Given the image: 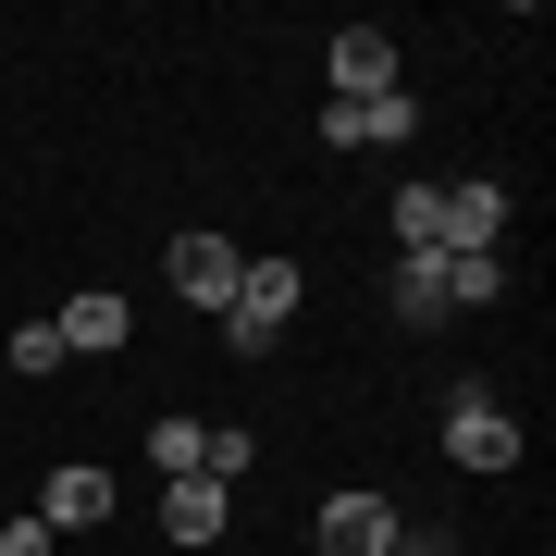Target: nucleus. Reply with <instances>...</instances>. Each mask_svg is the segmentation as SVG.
Segmentation results:
<instances>
[{
  "mask_svg": "<svg viewBox=\"0 0 556 556\" xmlns=\"http://www.w3.org/2000/svg\"><path fill=\"white\" fill-rule=\"evenodd\" d=\"M383 556H457V532H445V519H433V532H420V519H396V544H383Z\"/></svg>",
  "mask_w": 556,
  "mask_h": 556,
  "instance_id": "f3484780",
  "label": "nucleus"
},
{
  "mask_svg": "<svg viewBox=\"0 0 556 556\" xmlns=\"http://www.w3.org/2000/svg\"><path fill=\"white\" fill-rule=\"evenodd\" d=\"M50 334H62V358H112V346H137V309H124L112 285H87V298L50 309Z\"/></svg>",
  "mask_w": 556,
  "mask_h": 556,
  "instance_id": "39448f33",
  "label": "nucleus"
},
{
  "mask_svg": "<svg viewBox=\"0 0 556 556\" xmlns=\"http://www.w3.org/2000/svg\"><path fill=\"white\" fill-rule=\"evenodd\" d=\"M396 38L383 25H334V100H396Z\"/></svg>",
  "mask_w": 556,
  "mask_h": 556,
  "instance_id": "423d86ee",
  "label": "nucleus"
},
{
  "mask_svg": "<svg viewBox=\"0 0 556 556\" xmlns=\"http://www.w3.org/2000/svg\"><path fill=\"white\" fill-rule=\"evenodd\" d=\"M112 507H124V482H112V470H87V457L38 482V519H50V532H100Z\"/></svg>",
  "mask_w": 556,
  "mask_h": 556,
  "instance_id": "6e6552de",
  "label": "nucleus"
},
{
  "mask_svg": "<svg viewBox=\"0 0 556 556\" xmlns=\"http://www.w3.org/2000/svg\"><path fill=\"white\" fill-rule=\"evenodd\" d=\"M0 358H13V371H25V383H50V371H62V334H50V321H25V334H13V346H0Z\"/></svg>",
  "mask_w": 556,
  "mask_h": 556,
  "instance_id": "2eb2a0df",
  "label": "nucleus"
},
{
  "mask_svg": "<svg viewBox=\"0 0 556 556\" xmlns=\"http://www.w3.org/2000/svg\"><path fill=\"white\" fill-rule=\"evenodd\" d=\"M161 273H174V298H186V309H211V321H223V309H236L248 248H236V236H174V260H161Z\"/></svg>",
  "mask_w": 556,
  "mask_h": 556,
  "instance_id": "7ed1b4c3",
  "label": "nucleus"
},
{
  "mask_svg": "<svg viewBox=\"0 0 556 556\" xmlns=\"http://www.w3.org/2000/svg\"><path fill=\"white\" fill-rule=\"evenodd\" d=\"M223 519H236L223 482H161V532H174V544H223Z\"/></svg>",
  "mask_w": 556,
  "mask_h": 556,
  "instance_id": "9d476101",
  "label": "nucleus"
},
{
  "mask_svg": "<svg viewBox=\"0 0 556 556\" xmlns=\"http://www.w3.org/2000/svg\"><path fill=\"white\" fill-rule=\"evenodd\" d=\"M383 223H396V236H408V260H445V186H396V211H383Z\"/></svg>",
  "mask_w": 556,
  "mask_h": 556,
  "instance_id": "f8f14e48",
  "label": "nucleus"
},
{
  "mask_svg": "<svg viewBox=\"0 0 556 556\" xmlns=\"http://www.w3.org/2000/svg\"><path fill=\"white\" fill-rule=\"evenodd\" d=\"M149 470L161 482H211V420H149Z\"/></svg>",
  "mask_w": 556,
  "mask_h": 556,
  "instance_id": "9b49d317",
  "label": "nucleus"
},
{
  "mask_svg": "<svg viewBox=\"0 0 556 556\" xmlns=\"http://www.w3.org/2000/svg\"><path fill=\"white\" fill-rule=\"evenodd\" d=\"M495 236H507V186L495 174L445 186V260H495Z\"/></svg>",
  "mask_w": 556,
  "mask_h": 556,
  "instance_id": "0eeeda50",
  "label": "nucleus"
},
{
  "mask_svg": "<svg viewBox=\"0 0 556 556\" xmlns=\"http://www.w3.org/2000/svg\"><path fill=\"white\" fill-rule=\"evenodd\" d=\"M383 309H396V321H445V285H433V260H396V285H383Z\"/></svg>",
  "mask_w": 556,
  "mask_h": 556,
  "instance_id": "4468645a",
  "label": "nucleus"
},
{
  "mask_svg": "<svg viewBox=\"0 0 556 556\" xmlns=\"http://www.w3.org/2000/svg\"><path fill=\"white\" fill-rule=\"evenodd\" d=\"M50 544H62V532H50L38 507H25V519H0V556H50Z\"/></svg>",
  "mask_w": 556,
  "mask_h": 556,
  "instance_id": "dca6fc26",
  "label": "nucleus"
},
{
  "mask_svg": "<svg viewBox=\"0 0 556 556\" xmlns=\"http://www.w3.org/2000/svg\"><path fill=\"white\" fill-rule=\"evenodd\" d=\"M433 285H445V309H495L507 298V260H433Z\"/></svg>",
  "mask_w": 556,
  "mask_h": 556,
  "instance_id": "ddd939ff",
  "label": "nucleus"
},
{
  "mask_svg": "<svg viewBox=\"0 0 556 556\" xmlns=\"http://www.w3.org/2000/svg\"><path fill=\"white\" fill-rule=\"evenodd\" d=\"M445 457L457 470H519V420H507L495 383H457L445 396Z\"/></svg>",
  "mask_w": 556,
  "mask_h": 556,
  "instance_id": "f03ea898",
  "label": "nucleus"
},
{
  "mask_svg": "<svg viewBox=\"0 0 556 556\" xmlns=\"http://www.w3.org/2000/svg\"><path fill=\"white\" fill-rule=\"evenodd\" d=\"M309 309V273L285 248H248V273H236V309H223V346L260 358V346H285V321Z\"/></svg>",
  "mask_w": 556,
  "mask_h": 556,
  "instance_id": "f257e3e1",
  "label": "nucleus"
},
{
  "mask_svg": "<svg viewBox=\"0 0 556 556\" xmlns=\"http://www.w3.org/2000/svg\"><path fill=\"white\" fill-rule=\"evenodd\" d=\"M309 544H321V556H383V544H396V495H371V482H346V495H321Z\"/></svg>",
  "mask_w": 556,
  "mask_h": 556,
  "instance_id": "20e7f679",
  "label": "nucleus"
},
{
  "mask_svg": "<svg viewBox=\"0 0 556 556\" xmlns=\"http://www.w3.org/2000/svg\"><path fill=\"white\" fill-rule=\"evenodd\" d=\"M321 137L334 149H396V137H420V100L396 87V100H321Z\"/></svg>",
  "mask_w": 556,
  "mask_h": 556,
  "instance_id": "1a4fd4ad",
  "label": "nucleus"
}]
</instances>
